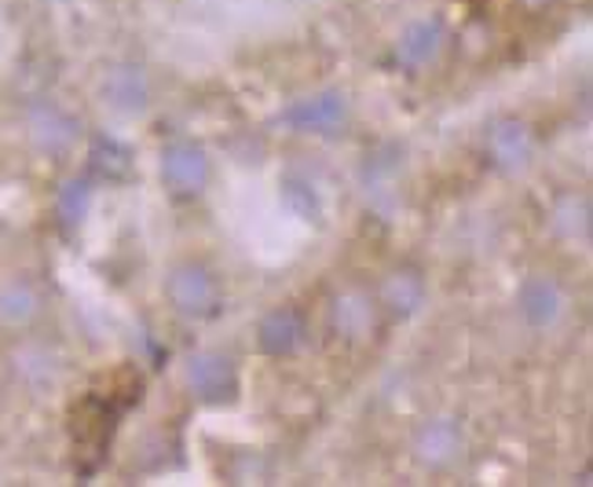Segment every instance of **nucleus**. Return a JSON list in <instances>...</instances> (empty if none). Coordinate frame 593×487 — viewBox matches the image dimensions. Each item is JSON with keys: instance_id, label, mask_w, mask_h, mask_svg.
Returning <instances> with one entry per match:
<instances>
[{"instance_id": "1", "label": "nucleus", "mask_w": 593, "mask_h": 487, "mask_svg": "<svg viewBox=\"0 0 593 487\" xmlns=\"http://www.w3.org/2000/svg\"><path fill=\"white\" fill-rule=\"evenodd\" d=\"M187 381L202 403H227L238 392V370L220 353H198L187 364Z\"/></svg>"}, {"instance_id": "2", "label": "nucleus", "mask_w": 593, "mask_h": 487, "mask_svg": "<svg viewBox=\"0 0 593 487\" xmlns=\"http://www.w3.org/2000/svg\"><path fill=\"white\" fill-rule=\"evenodd\" d=\"M169 301L176 304V312L191 315V320H202V315L216 312V282L205 268L198 264H180L165 282Z\"/></svg>"}, {"instance_id": "3", "label": "nucleus", "mask_w": 593, "mask_h": 487, "mask_svg": "<svg viewBox=\"0 0 593 487\" xmlns=\"http://www.w3.org/2000/svg\"><path fill=\"white\" fill-rule=\"evenodd\" d=\"M162 176L176 195H198L209 184V158L195 143H173L162 154Z\"/></svg>"}, {"instance_id": "4", "label": "nucleus", "mask_w": 593, "mask_h": 487, "mask_svg": "<svg viewBox=\"0 0 593 487\" xmlns=\"http://www.w3.org/2000/svg\"><path fill=\"white\" fill-rule=\"evenodd\" d=\"M348 107L341 93H319L308 99H296L293 107L282 110V125H290L293 132H334L345 121Z\"/></svg>"}, {"instance_id": "5", "label": "nucleus", "mask_w": 593, "mask_h": 487, "mask_svg": "<svg viewBox=\"0 0 593 487\" xmlns=\"http://www.w3.org/2000/svg\"><path fill=\"white\" fill-rule=\"evenodd\" d=\"M487 151H492L495 165L506 169V173H517L531 162V151H535V140L528 132V125L524 121H498L492 136H487Z\"/></svg>"}, {"instance_id": "6", "label": "nucleus", "mask_w": 593, "mask_h": 487, "mask_svg": "<svg viewBox=\"0 0 593 487\" xmlns=\"http://www.w3.org/2000/svg\"><path fill=\"white\" fill-rule=\"evenodd\" d=\"M520 312L531 326H553L564 312V293L553 279L535 275L520 286Z\"/></svg>"}, {"instance_id": "7", "label": "nucleus", "mask_w": 593, "mask_h": 487, "mask_svg": "<svg viewBox=\"0 0 593 487\" xmlns=\"http://www.w3.org/2000/svg\"><path fill=\"white\" fill-rule=\"evenodd\" d=\"M304 334H308V326H304V320H301V312L279 309V312L265 315L257 342H260V348H265L268 356H290V353H296V348H301Z\"/></svg>"}, {"instance_id": "8", "label": "nucleus", "mask_w": 593, "mask_h": 487, "mask_svg": "<svg viewBox=\"0 0 593 487\" xmlns=\"http://www.w3.org/2000/svg\"><path fill=\"white\" fill-rule=\"evenodd\" d=\"M440 41H443V30H440L436 19H432V22H414V26L399 37L396 59L403 66H410V71H418V66H425L429 59H436Z\"/></svg>"}, {"instance_id": "9", "label": "nucleus", "mask_w": 593, "mask_h": 487, "mask_svg": "<svg viewBox=\"0 0 593 487\" xmlns=\"http://www.w3.org/2000/svg\"><path fill=\"white\" fill-rule=\"evenodd\" d=\"M381 297L392 312L414 315L421 309V301H425V286H421V279L410 275V271H396V275H389V282L381 286Z\"/></svg>"}, {"instance_id": "10", "label": "nucleus", "mask_w": 593, "mask_h": 487, "mask_svg": "<svg viewBox=\"0 0 593 487\" xmlns=\"http://www.w3.org/2000/svg\"><path fill=\"white\" fill-rule=\"evenodd\" d=\"M374 326L370 304H363L359 297H345L337 304V331L348 337H363Z\"/></svg>"}, {"instance_id": "11", "label": "nucleus", "mask_w": 593, "mask_h": 487, "mask_svg": "<svg viewBox=\"0 0 593 487\" xmlns=\"http://www.w3.org/2000/svg\"><path fill=\"white\" fill-rule=\"evenodd\" d=\"M110 93L118 96V104L125 107H143V96H147V85H143V77L136 74V71H118L114 74V82H110Z\"/></svg>"}, {"instance_id": "12", "label": "nucleus", "mask_w": 593, "mask_h": 487, "mask_svg": "<svg viewBox=\"0 0 593 487\" xmlns=\"http://www.w3.org/2000/svg\"><path fill=\"white\" fill-rule=\"evenodd\" d=\"M454 440H459V433H454V425H451V422L432 425L429 433H425V440H421V447H425V451H421V455L432 458V462H436V458H448L451 451H454Z\"/></svg>"}, {"instance_id": "13", "label": "nucleus", "mask_w": 593, "mask_h": 487, "mask_svg": "<svg viewBox=\"0 0 593 487\" xmlns=\"http://www.w3.org/2000/svg\"><path fill=\"white\" fill-rule=\"evenodd\" d=\"M520 4L535 11V8H546V4H550V0H520Z\"/></svg>"}]
</instances>
